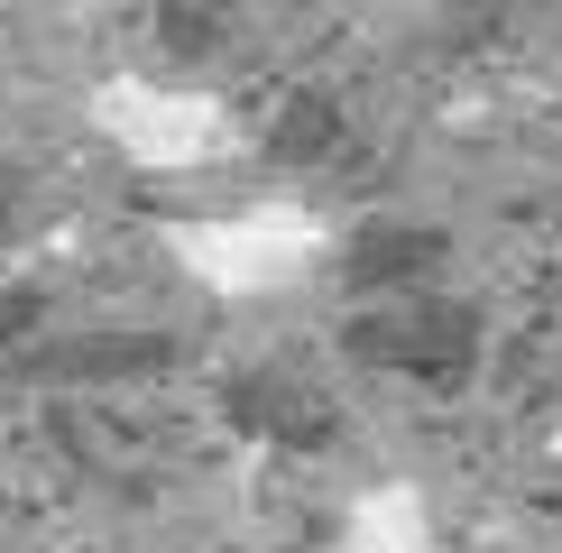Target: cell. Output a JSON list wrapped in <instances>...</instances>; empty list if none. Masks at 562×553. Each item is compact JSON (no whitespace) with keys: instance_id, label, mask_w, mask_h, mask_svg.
I'll return each instance as SVG.
<instances>
[{"instance_id":"obj_1","label":"cell","mask_w":562,"mask_h":553,"mask_svg":"<svg viewBox=\"0 0 562 553\" xmlns=\"http://www.w3.org/2000/svg\"><path fill=\"white\" fill-rule=\"evenodd\" d=\"M157 249L213 305H259V295H286L333 259V222L314 203L277 194V203H240V213H203V222H157Z\"/></svg>"},{"instance_id":"obj_2","label":"cell","mask_w":562,"mask_h":553,"mask_svg":"<svg viewBox=\"0 0 562 553\" xmlns=\"http://www.w3.org/2000/svg\"><path fill=\"white\" fill-rule=\"evenodd\" d=\"M83 121L138 176H203V167H222L240 148V121H231L222 92L167 83V75H102L83 92Z\"/></svg>"},{"instance_id":"obj_4","label":"cell","mask_w":562,"mask_h":553,"mask_svg":"<svg viewBox=\"0 0 562 553\" xmlns=\"http://www.w3.org/2000/svg\"><path fill=\"white\" fill-rule=\"evenodd\" d=\"M553 452H562V425H553Z\"/></svg>"},{"instance_id":"obj_3","label":"cell","mask_w":562,"mask_h":553,"mask_svg":"<svg viewBox=\"0 0 562 553\" xmlns=\"http://www.w3.org/2000/svg\"><path fill=\"white\" fill-rule=\"evenodd\" d=\"M341 544H350V553H442V526H434V498L415 489L406 471H387V479H369V489L350 498V517H341Z\"/></svg>"}]
</instances>
